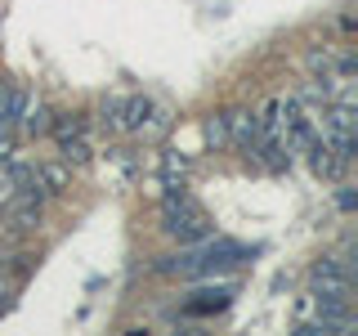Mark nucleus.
I'll list each match as a JSON object with an SVG mask.
<instances>
[{"mask_svg":"<svg viewBox=\"0 0 358 336\" xmlns=\"http://www.w3.org/2000/svg\"><path fill=\"white\" fill-rule=\"evenodd\" d=\"M162 229L171 233V238H179L184 246H197V242H206L210 233V220H206V211L193 202V193H188L184 184H175V179H166V197H162Z\"/></svg>","mask_w":358,"mask_h":336,"instance_id":"1","label":"nucleus"},{"mask_svg":"<svg viewBox=\"0 0 358 336\" xmlns=\"http://www.w3.org/2000/svg\"><path fill=\"white\" fill-rule=\"evenodd\" d=\"M9 296H14V283H5V278H0V314L9 309Z\"/></svg>","mask_w":358,"mask_h":336,"instance_id":"5","label":"nucleus"},{"mask_svg":"<svg viewBox=\"0 0 358 336\" xmlns=\"http://www.w3.org/2000/svg\"><path fill=\"white\" fill-rule=\"evenodd\" d=\"M166 126H171V112L157 99H143V94L117 99V130L121 134H162Z\"/></svg>","mask_w":358,"mask_h":336,"instance_id":"2","label":"nucleus"},{"mask_svg":"<svg viewBox=\"0 0 358 336\" xmlns=\"http://www.w3.org/2000/svg\"><path fill=\"white\" fill-rule=\"evenodd\" d=\"M36 184L45 188V193H63V188H67V171H63V166H36Z\"/></svg>","mask_w":358,"mask_h":336,"instance_id":"3","label":"nucleus"},{"mask_svg":"<svg viewBox=\"0 0 358 336\" xmlns=\"http://www.w3.org/2000/svg\"><path fill=\"white\" fill-rule=\"evenodd\" d=\"M206 144H215V148H224V144H229V112H220V117H210L206 121Z\"/></svg>","mask_w":358,"mask_h":336,"instance_id":"4","label":"nucleus"}]
</instances>
